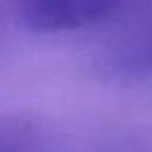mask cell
Instances as JSON below:
<instances>
[{
	"instance_id": "6da1fadb",
	"label": "cell",
	"mask_w": 152,
	"mask_h": 152,
	"mask_svg": "<svg viewBox=\"0 0 152 152\" xmlns=\"http://www.w3.org/2000/svg\"><path fill=\"white\" fill-rule=\"evenodd\" d=\"M120 0H12L16 18L32 32H69L108 18Z\"/></svg>"
},
{
	"instance_id": "7a4b0ae2",
	"label": "cell",
	"mask_w": 152,
	"mask_h": 152,
	"mask_svg": "<svg viewBox=\"0 0 152 152\" xmlns=\"http://www.w3.org/2000/svg\"><path fill=\"white\" fill-rule=\"evenodd\" d=\"M101 64L115 76H143L152 73V23L122 37L108 50Z\"/></svg>"
},
{
	"instance_id": "3957f363",
	"label": "cell",
	"mask_w": 152,
	"mask_h": 152,
	"mask_svg": "<svg viewBox=\"0 0 152 152\" xmlns=\"http://www.w3.org/2000/svg\"><path fill=\"white\" fill-rule=\"evenodd\" d=\"M39 136L34 126L25 120H0V152H37Z\"/></svg>"
}]
</instances>
